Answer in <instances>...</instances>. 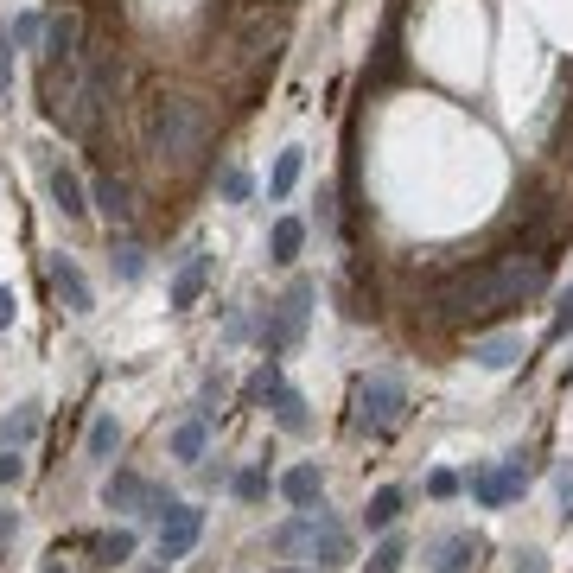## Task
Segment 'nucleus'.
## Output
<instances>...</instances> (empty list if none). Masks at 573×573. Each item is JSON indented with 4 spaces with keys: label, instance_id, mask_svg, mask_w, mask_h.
Here are the masks:
<instances>
[{
    "label": "nucleus",
    "instance_id": "obj_29",
    "mask_svg": "<svg viewBox=\"0 0 573 573\" xmlns=\"http://www.w3.org/2000/svg\"><path fill=\"white\" fill-rule=\"evenodd\" d=\"M217 191H223V198H230V204H242V198H249V172H242V166H223V179H217Z\"/></svg>",
    "mask_w": 573,
    "mask_h": 573
},
{
    "label": "nucleus",
    "instance_id": "obj_26",
    "mask_svg": "<svg viewBox=\"0 0 573 573\" xmlns=\"http://www.w3.org/2000/svg\"><path fill=\"white\" fill-rule=\"evenodd\" d=\"M115 446H121V427L109 421V414H102V421L90 427V459H109V453H115Z\"/></svg>",
    "mask_w": 573,
    "mask_h": 573
},
{
    "label": "nucleus",
    "instance_id": "obj_35",
    "mask_svg": "<svg viewBox=\"0 0 573 573\" xmlns=\"http://www.w3.org/2000/svg\"><path fill=\"white\" fill-rule=\"evenodd\" d=\"M516 573H548V554L542 548H523V554H516Z\"/></svg>",
    "mask_w": 573,
    "mask_h": 573
},
{
    "label": "nucleus",
    "instance_id": "obj_15",
    "mask_svg": "<svg viewBox=\"0 0 573 573\" xmlns=\"http://www.w3.org/2000/svg\"><path fill=\"white\" fill-rule=\"evenodd\" d=\"M281 497L293 503V510H312V503H325V472H319V465H293V472L281 478Z\"/></svg>",
    "mask_w": 573,
    "mask_h": 573
},
{
    "label": "nucleus",
    "instance_id": "obj_5",
    "mask_svg": "<svg viewBox=\"0 0 573 573\" xmlns=\"http://www.w3.org/2000/svg\"><path fill=\"white\" fill-rule=\"evenodd\" d=\"M529 478H535V459H529V453H510L497 472H478V478H472V497L484 503V510H503L510 497H523Z\"/></svg>",
    "mask_w": 573,
    "mask_h": 573
},
{
    "label": "nucleus",
    "instance_id": "obj_2",
    "mask_svg": "<svg viewBox=\"0 0 573 573\" xmlns=\"http://www.w3.org/2000/svg\"><path fill=\"white\" fill-rule=\"evenodd\" d=\"M141 141H147V153H153L166 172H185V166H198L204 147H211V109H204L198 96L160 90V96H147Z\"/></svg>",
    "mask_w": 573,
    "mask_h": 573
},
{
    "label": "nucleus",
    "instance_id": "obj_16",
    "mask_svg": "<svg viewBox=\"0 0 573 573\" xmlns=\"http://www.w3.org/2000/svg\"><path fill=\"white\" fill-rule=\"evenodd\" d=\"M32 433H39V402H20L13 414H0V453H20Z\"/></svg>",
    "mask_w": 573,
    "mask_h": 573
},
{
    "label": "nucleus",
    "instance_id": "obj_34",
    "mask_svg": "<svg viewBox=\"0 0 573 573\" xmlns=\"http://www.w3.org/2000/svg\"><path fill=\"white\" fill-rule=\"evenodd\" d=\"M13 83V32H0V96H7Z\"/></svg>",
    "mask_w": 573,
    "mask_h": 573
},
{
    "label": "nucleus",
    "instance_id": "obj_17",
    "mask_svg": "<svg viewBox=\"0 0 573 573\" xmlns=\"http://www.w3.org/2000/svg\"><path fill=\"white\" fill-rule=\"evenodd\" d=\"M109 262H115V281H141V274H147V249L121 230V236L109 242Z\"/></svg>",
    "mask_w": 573,
    "mask_h": 573
},
{
    "label": "nucleus",
    "instance_id": "obj_18",
    "mask_svg": "<svg viewBox=\"0 0 573 573\" xmlns=\"http://www.w3.org/2000/svg\"><path fill=\"white\" fill-rule=\"evenodd\" d=\"M51 198H58L64 217H83V211H90V198H83V185H77L71 166H51Z\"/></svg>",
    "mask_w": 573,
    "mask_h": 573
},
{
    "label": "nucleus",
    "instance_id": "obj_24",
    "mask_svg": "<svg viewBox=\"0 0 573 573\" xmlns=\"http://www.w3.org/2000/svg\"><path fill=\"white\" fill-rule=\"evenodd\" d=\"M300 242H306V223H293V217H281V223H274V236H268L274 262H293V255H300Z\"/></svg>",
    "mask_w": 573,
    "mask_h": 573
},
{
    "label": "nucleus",
    "instance_id": "obj_12",
    "mask_svg": "<svg viewBox=\"0 0 573 573\" xmlns=\"http://www.w3.org/2000/svg\"><path fill=\"white\" fill-rule=\"evenodd\" d=\"M51 287H58L64 312H90V281H83V268L71 255H51Z\"/></svg>",
    "mask_w": 573,
    "mask_h": 573
},
{
    "label": "nucleus",
    "instance_id": "obj_14",
    "mask_svg": "<svg viewBox=\"0 0 573 573\" xmlns=\"http://www.w3.org/2000/svg\"><path fill=\"white\" fill-rule=\"evenodd\" d=\"M472 357L484 363V370H516V363H523V332H491V338H478Z\"/></svg>",
    "mask_w": 573,
    "mask_h": 573
},
{
    "label": "nucleus",
    "instance_id": "obj_27",
    "mask_svg": "<svg viewBox=\"0 0 573 573\" xmlns=\"http://www.w3.org/2000/svg\"><path fill=\"white\" fill-rule=\"evenodd\" d=\"M230 491H236L242 503H262V497H268V472H255V465H249V472L230 478Z\"/></svg>",
    "mask_w": 573,
    "mask_h": 573
},
{
    "label": "nucleus",
    "instance_id": "obj_10",
    "mask_svg": "<svg viewBox=\"0 0 573 573\" xmlns=\"http://www.w3.org/2000/svg\"><path fill=\"white\" fill-rule=\"evenodd\" d=\"M153 497H160V491H153L141 472H115L109 484H102V503H109V510H121V516H147Z\"/></svg>",
    "mask_w": 573,
    "mask_h": 573
},
{
    "label": "nucleus",
    "instance_id": "obj_7",
    "mask_svg": "<svg viewBox=\"0 0 573 573\" xmlns=\"http://www.w3.org/2000/svg\"><path fill=\"white\" fill-rule=\"evenodd\" d=\"M478 561H484V535L453 529V535H440V542H427V567L433 573H472Z\"/></svg>",
    "mask_w": 573,
    "mask_h": 573
},
{
    "label": "nucleus",
    "instance_id": "obj_33",
    "mask_svg": "<svg viewBox=\"0 0 573 573\" xmlns=\"http://www.w3.org/2000/svg\"><path fill=\"white\" fill-rule=\"evenodd\" d=\"M427 497H459V472H433L427 478Z\"/></svg>",
    "mask_w": 573,
    "mask_h": 573
},
{
    "label": "nucleus",
    "instance_id": "obj_42",
    "mask_svg": "<svg viewBox=\"0 0 573 573\" xmlns=\"http://www.w3.org/2000/svg\"><path fill=\"white\" fill-rule=\"evenodd\" d=\"M141 573H166V567H141Z\"/></svg>",
    "mask_w": 573,
    "mask_h": 573
},
{
    "label": "nucleus",
    "instance_id": "obj_31",
    "mask_svg": "<svg viewBox=\"0 0 573 573\" xmlns=\"http://www.w3.org/2000/svg\"><path fill=\"white\" fill-rule=\"evenodd\" d=\"M7 32H13V45H32V39H45V20H39V13H20Z\"/></svg>",
    "mask_w": 573,
    "mask_h": 573
},
{
    "label": "nucleus",
    "instance_id": "obj_20",
    "mask_svg": "<svg viewBox=\"0 0 573 573\" xmlns=\"http://www.w3.org/2000/svg\"><path fill=\"white\" fill-rule=\"evenodd\" d=\"M312 561H319V567H344V561H351V535H344L338 523H325L319 542H312Z\"/></svg>",
    "mask_w": 573,
    "mask_h": 573
},
{
    "label": "nucleus",
    "instance_id": "obj_23",
    "mask_svg": "<svg viewBox=\"0 0 573 573\" xmlns=\"http://www.w3.org/2000/svg\"><path fill=\"white\" fill-rule=\"evenodd\" d=\"M395 516H402V491L382 484V491L370 497V510H363V523H370V529H395Z\"/></svg>",
    "mask_w": 573,
    "mask_h": 573
},
{
    "label": "nucleus",
    "instance_id": "obj_22",
    "mask_svg": "<svg viewBox=\"0 0 573 573\" xmlns=\"http://www.w3.org/2000/svg\"><path fill=\"white\" fill-rule=\"evenodd\" d=\"M300 166H306V153H300V147H287L281 160H274V172H268V198H287V191L300 185Z\"/></svg>",
    "mask_w": 573,
    "mask_h": 573
},
{
    "label": "nucleus",
    "instance_id": "obj_25",
    "mask_svg": "<svg viewBox=\"0 0 573 573\" xmlns=\"http://www.w3.org/2000/svg\"><path fill=\"white\" fill-rule=\"evenodd\" d=\"M204 446H211V433H204V414L172 433V459H204Z\"/></svg>",
    "mask_w": 573,
    "mask_h": 573
},
{
    "label": "nucleus",
    "instance_id": "obj_39",
    "mask_svg": "<svg viewBox=\"0 0 573 573\" xmlns=\"http://www.w3.org/2000/svg\"><path fill=\"white\" fill-rule=\"evenodd\" d=\"M7 325H13V293L0 287V332H7Z\"/></svg>",
    "mask_w": 573,
    "mask_h": 573
},
{
    "label": "nucleus",
    "instance_id": "obj_21",
    "mask_svg": "<svg viewBox=\"0 0 573 573\" xmlns=\"http://www.w3.org/2000/svg\"><path fill=\"white\" fill-rule=\"evenodd\" d=\"M281 389H287V376H281V363L268 357L262 370L249 376V389H242V402H255V408H262V402H274V395H281Z\"/></svg>",
    "mask_w": 573,
    "mask_h": 573
},
{
    "label": "nucleus",
    "instance_id": "obj_41",
    "mask_svg": "<svg viewBox=\"0 0 573 573\" xmlns=\"http://www.w3.org/2000/svg\"><path fill=\"white\" fill-rule=\"evenodd\" d=\"M45 573H64V561H58V554H51V561H45Z\"/></svg>",
    "mask_w": 573,
    "mask_h": 573
},
{
    "label": "nucleus",
    "instance_id": "obj_30",
    "mask_svg": "<svg viewBox=\"0 0 573 573\" xmlns=\"http://www.w3.org/2000/svg\"><path fill=\"white\" fill-rule=\"evenodd\" d=\"M402 554H408V548H402V535H389V542L370 554V573H395V567H402Z\"/></svg>",
    "mask_w": 573,
    "mask_h": 573
},
{
    "label": "nucleus",
    "instance_id": "obj_6",
    "mask_svg": "<svg viewBox=\"0 0 573 573\" xmlns=\"http://www.w3.org/2000/svg\"><path fill=\"white\" fill-rule=\"evenodd\" d=\"M83 45H90V20H83V7H58L45 20V64H77Z\"/></svg>",
    "mask_w": 573,
    "mask_h": 573
},
{
    "label": "nucleus",
    "instance_id": "obj_28",
    "mask_svg": "<svg viewBox=\"0 0 573 573\" xmlns=\"http://www.w3.org/2000/svg\"><path fill=\"white\" fill-rule=\"evenodd\" d=\"M96 548H102V561H128V554H134V529H109Z\"/></svg>",
    "mask_w": 573,
    "mask_h": 573
},
{
    "label": "nucleus",
    "instance_id": "obj_8",
    "mask_svg": "<svg viewBox=\"0 0 573 573\" xmlns=\"http://www.w3.org/2000/svg\"><path fill=\"white\" fill-rule=\"evenodd\" d=\"M325 523H332V516H325V503H312V510H300L293 523L268 529V548H274V554H306V561H312V542H319Z\"/></svg>",
    "mask_w": 573,
    "mask_h": 573
},
{
    "label": "nucleus",
    "instance_id": "obj_38",
    "mask_svg": "<svg viewBox=\"0 0 573 573\" xmlns=\"http://www.w3.org/2000/svg\"><path fill=\"white\" fill-rule=\"evenodd\" d=\"M554 484H561V510L573 516V472H561V478H554Z\"/></svg>",
    "mask_w": 573,
    "mask_h": 573
},
{
    "label": "nucleus",
    "instance_id": "obj_32",
    "mask_svg": "<svg viewBox=\"0 0 573 573\" xmlns=\"http://www.w3.org/2000/svg\"><path fill=\"white\" fill-rule=\"evenodd\" d=\"M217 402H223V376H204V389H198V414H204V421L217 414Z\"/></svg>",
    "mask_w": 573,
    "mask_h": 573
},
{
    "label": "nucleus",
    "instance_id": "obj_36",
    "mask_svg": "<svg viewBox=\"0 0 573 573\" xmlns=\"http://www.w3.org/2000/svg\"><path fill=\"white\" fill-rule=\"evenodd\" d=\"M20 472H26L20 453H0V484H20Z\"/></svg>",
    "mask_w": 573,
    "mask_h": 573
},
{
    "label": "nucleus",
    "instance_id": "obj_37",
    "mask_svg": "<svg viewBox=\"0 0 573 573\" xmlns=\"http://www.w3.org/2000/svg\"><path fill=\"white\" fill-rule=\"evenodd\" d=\"M567 325H573V287L561 293V306H554V338H561V332H567Z\"/></svg>",
    "mask_w": 573,
    "mask_h": 573
},
{
    "label": "nucleus",
    "instance_id": "obj_9",
    "mask_svg": "<svg viewBox=\"0 0 573 573\" xmlns=\"http://www.w3.org/2000/svg\"><path fill=\"white\" fill-rule=\"evenodd\" d=\"M204 535V510H191V503H179V510L160 523V561H185L191 548H198Z\"/></svg>",
    "mask_w": 573,
    "mask_h": 573
},
{
    "label": "nucleus",
    "instance_id": "obj_3",
    "mask_svg": "<svg viewBox=\"0 0 573 573\" xmlns=\"http://www.w3.org/2000/svg\"><path fill=\"white\" fill-rule=\"evenodd\" d=\"M312 300H319V287H312L306 274H300V281H293V287L281 293V306H274L268 319H262V351H268V357H287L293 344L306 338V319H312Z\"/></svg>",
    "mask_w": 573,
    "mask_h": 573
},
{
    "label": "nucleus",
    "instance_id": "obj_40",
    "mask_svg": "<svg viewBox=\"0 0 573 573\" xmlns=\"http://www.w3.org/2000/svg\"><path fill=\"white\" fill-rule=\"evenodd\" d=\"M7 535H13V510H0V542H7Z\"/></svg>",
    "mask_w": 573,
    "mask_h": 573
},
{
    "label": "nucleus",
    "instance_id": "obj_1",
    "mask_svg": "<svg viewBox=\"0 0 573 573\" xmlns=\"http://www.w3.org/2000/svg\"><path fill=\"white\" fill-rule=\"evenodd\" d=\"M542 287H548V255L542 249H510L484 268H465L459 281L440 293V306H446L453 325H484V319H503V312H516L523 300H535Z\"/></svg>",
    "mask_w": 573,
    "mask_h": 573
},
{
    "label": "nucleus",
    "instance_id": "obj_19",
    "mask_svg": "<svg viewBox=\"0 0 573 573\" xmlns=\"http://www.w3.org/2000/svg\"><path fill=\"white\" fill-rule=\"evenodd\" d=\"M268 408H274V421H281V433H306V427H312V414H306V395H300V389H281Z\"/></svg>",
    "mask_w": 573,
    "mask_h": 573
},
{
    "label": "nucleus",
    "instance_id": "obj_4",
    "mask_svg": "<svg viewBox=\"0 0 573 573\" xmlns=\"http://www.w3.org/2000/svg\"><path fill=\"white\" fill-rule=\"evenodd\" d=\"M402 408H408V389H402V376H395V370H382V376H370L357 389V427L363 433L402 427Z\"/></svg>",
    "mask_w": 573,
    "mask_h": 573
},
{
    "label": "nucleus",
    "instance_id": "obj_13",
    "mask_svg": "<svg viewBox=\"0 0 573 573\" xmlns=\"http://www.w3.org/2000/svg\"><path fill=\"white\" fill-rule=\"evenodd\" d=\"M204 281H211V255H204V249H191L185 255V268L179 274H172V306H198V293H204Z\"/></svg>",
    "mask_w": 573,
    "mask_h": 573
},
{
    "label": "nucleus",
    "instance_id": "obj_11",
    "mask_svg": "<svg viewBox=\"0 0 573 573\" xmlns=\"http://www.w3.org/2000/svg\"><path fill=\"white\" fill-rule=\"evenodd\" d=\"M96 211L109 217V230H128V223H134V191H128V179L102 172V179H96Z\"/></svg>",
    "mask_w": 573,
    "mask_h": 573
}]
</instances>
